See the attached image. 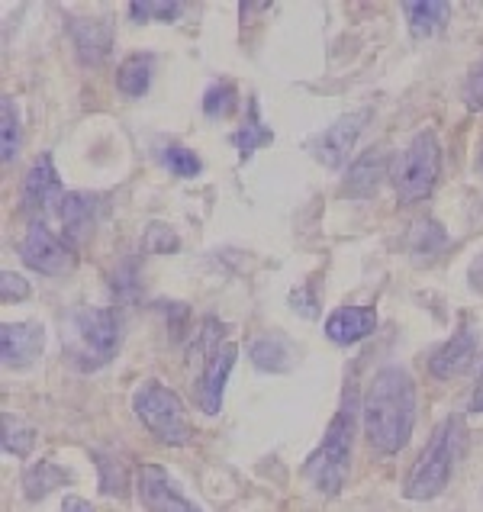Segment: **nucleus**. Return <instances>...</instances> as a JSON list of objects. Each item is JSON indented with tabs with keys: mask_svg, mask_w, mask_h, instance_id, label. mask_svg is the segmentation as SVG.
<instances>
[{
	"mask_svg": "<svg viewBox=\"0 0 483 512\" xmlns=\"http://www.w3.org/2000/svg\"><path fill=\"white\" fill-rule=\"evenodd\" d=\"M20 155V113L13 97L0 100V158L4 165H10Z\"/></svg>",
	"mask_w": 483,
	"mask_h": 512,
	"instance_id": "412c9836",
	"label": "nucleus"
},
{
	"mask_svg": "<svg viewBox=\"0 0 483 512\" xmlns=\"http://www.w3.org/2000/svg\"><path fill=\"white\" fill-rule=\"evenodd\" d=\"M477 332L474 329H461L455 332L451 339L435 351V358L429 361V368L438 380H451V377H461L467 368L474 364L477 358Z\"/></svg>",
	"mask_w": 483,
	"mask_h": 512,
	"instance_id": "dca6fc26",
	"label": "nucleus"
},
{
	"mask_svg": "<svg viewBox=\"0 0 483 512\" xmlns=\"http://www.w3.org/2000/svg\"><path fill=\"white\" fill-rule=\"evenodd\" d=\"M464 448V419L448 416L429 438V445L422 448V455L416 458L413 471L406 477V496L416 503L435 500L438 493L448 487L451 474H455L458 455Z\"/></svg>",
	"mask_w": 483,
	"mask_h": 512,
	"instance_id": "f03ea898",
	"label": "nucleus"
},
{
	"mask_svg": "<svg viewBox=\"0 0 483 512\" xmlns=\"http://www.w3.org/2000/svg\"><path fill=\"white\" fill-rule=\"evenodd\" d=\"M62 512H97V509L87 503V500H81V496H65Z\"/></svg>",
	"mask_w": 483,
	"mask_h": 512,
	"instance_id": "2f4dec72",
	"label": "nucleus"
},
{
	"mask_svg": "<svg viewBox=\"0 0 483 512\" xmlns=\"http://www.w3.org/2000/svg\"><path fill=\"white\" fill-rule=\"evenodd\" d=\"M68 480H71V474L65 467H58L55 461H36V464H29L23 474V493L29 503H39V500H46L52 490L68 484Z\"/></svg>",
	"mask_w": 483,
	"mask_h": 512,
	"instance_id": "6ab92c4d",
	"label": "nucleus"
},
{
	"mask_svg": "<svg viewBox=\"0 0 483 512\" xmlns=\"http://www.w3.org/2000/svg\"><path fill=\"white\" fill-rule=\"evenodd\" d=\"M20 258L26 268H33L46 277H65L75 271L78 255L65 239H58L46 223H33L20 242Z\"/></svg>",
	"mask_w": 483,
	"mask_h": 512,
	"instance_id": "0eeeda50",
	"label": "nucleus"
},
{
	"mask_svg": "<svg viewBox=\"0 0 483 512\" xmlns=\"http://www.w3.org/2000/svg\"><path fill=\"white\" fill-rule=\"evenodd\" d=\"M239 110V91L236 84L229 81H219V84H210V91L203 94V113L210 116V120H226Z\"/></svg>",
	"mask_w": 483,
	"mask_h": 512,
	"instance_id": "5701e85b",
	"label": "nucleus"
},
{
	"mask_svg": "<svg viewBox=\"0 0 483 512\" xmlns=\"http://www.w3.org/2000/svg\"><path fill=\"white\" fill-rule=\"evenodd\" d=\"M471 409H474V413H483V368H480V377H477V387L471 393Z\"/></svg>",
	"mask_w": 483,
	"mask_h": 512,
	"instance_id": "473e14b6",
	"label": "nucleus"
},
{
	"mask_svg": "<svg viewBox=\"0 0 483 512\" xmlns=\"http://www.w3.org/2000/svg\"><path fill=\"white\" fill-rule=\"evenodd\" d=\"M364 435L377 455H400L416 426V380L409 371L390 364L371 380L361 403Z\"/></svg>",
	"mask_w": 483,
	"mask_h": 512,
	"instance_id": "f257e3e1",
	"label": "nucleus"
},
{
	"mask_svg": "<svg viewBox=\"0 0 483 512\" xmlns=\"http://www.w3.org/2000/svg\"><path fill=\"white\" fill-rule=\"evenodd\" d=\"M377 329V313L371 306H342L326 319V335L335 345H355Z\"/></svg>",
	"mask_w": 483,
	"mask_h": 512,
	"instance_id": "f3484780",
	"label": "nucleus"
},
{
	"mask_svg": "<svg viewBox=\"0 0 483 512\" xmlns=\"http://www.w3.org/2000/svg\"><path fill=\"white\" fill-rule=\"evenodd\" d=\"M390 165H393L390 152L384 149L364 152L361 158H355V165L348 168L342 194L351 200H371L380 190V184H384V178H390Z\"/></svg>",
	"mask_w": 483,
	"mask_h": 512,
	"instance_id": "ddd939ff",
	"label": "nucleus"
},
{
	"mask_svg": "<svg viewBox=\"0 0 483 512\" xmlns=\"http://www.w3.org/2000/svg\"><path fill=\"white\" fill-rule=\"evenodd\" d=\"M287 345L281 339H258L252 345V361H255V368L261 371H287L290 368V361H287Z\"/></svg>",
	"mask_w": 483,
	"mask_h": 512,
	"instance_id": "b1692460",
	"label": "nucleus"
},
{
	"mask_svg": "<svg viewBox=\"0 0 483 512\" xmlns=\"http://www.w3.org/2000/svg\"><path fill=\"white\" fill-rule=\"evenodd\" d=\"M364 120H368V110H358V113H348L342 120H335L326 133H319L313 142V158L319 165L326 168H342L348 152L355 149V142L364 129Z\"/></svg>",
	"mask_w": 483,
	"mask_h": 512,
	"instance_id": "9d476101",
	"label": "nucleus"
},
{
	"mask_svg": "<svg viewBox=\"0 0 483 512\" xmlns=\"http://www.w3.org/2000/svg\"><path fill=\"white\" fill-rule=\"evenodd\" d=\"M181 13H184V4H158V0H142V4H129V17L139 20V23H149V20L171 23V20H178Z\"/></svg>",
	"mask_w": 483,
	"mask_h": 512,
	"instance_id": "bb28decb",
	"label": "nucleus"
},
{
	"mask_svg": "<svg viewBox=\"0 0 483 512\" xmlns=\"http://www.w3.org/2000/svg\"><path fill=\"white\" fill-rule=\"evenodd\" d=\"M464 104L467 110H483V58L471 68V75L464 81Z\"/></svg>",
	"mask_w": 483,
	"mask_h": 512,
	"instance_id": "c756f323",
	"label": "nucleus"
},
{
	"mask_svg": "<svg viewBox=\"0 0 483 512\" xmlns=\"http://www.w3.org/2000/svg\"><path fill=\"white\" fill-rule=\"evenodd\" d=\"M139 500L149 512H200L158 464H145L139 471Z\"/></svg>",
	"mask_w": 483,
	"mask_h": 512,
	"instance_id": "9b49d317",
	"label": "nucleus"
},
{
	"mask_svg": "<svg viewBox=\"0 0 483 512\" xmlns=\"http://www.w3.org/2000/svg\"><path fill=\"white\" fill-rule=\"evenodd\" d=\"M33 442H36V432L23 426L20 419L13 416H4V451L13 458H29V451H33Z\"/></svg>",
	"mask_w": 483,
	"mask_h": 512,
	"instance_id": "393cba45",
	"label": "nucleus"
},
{
	"mask_svg": "<svg viewBox=\"0 0 483 512\" xmlns=\"http://www.w3.org/2000/svg\"><path fill=\"white\" fill-rule=\"evenodd\" d=\"M97 471H100V493H107V496L126 493V474H123L120 464L104 458V455H97Z\"/></svg>",
	"mask_w": 483,
	"mask_h": 512,
	"instance_id": "c85d7f7f",
	"label": "nucleus"
},
{
	"mask_svg": "<svg viewBox=\"0 0 483 512\" xmlns=\"http://www.w3.org/2000/svg\"><path fill=\"white\" fill-rule=\"evenodd\" d=\"M438 174H442V145H438L432 129L413 136V142L390 165V181L400 203L426 200L438 184Z\"/></svg>",
	"mask_w": 483,
	"mask_h": 512,
	"instance_id": "20e7f679",
	"label": "nucleus"
},
{
	"mask_svg": "<svg viewBox=\"0 0 483 512\" xmlns=\"http://www.w3.org/2000/svg\"><path fill=\"white\" fill-rule=\"evenodd\" d=\"M271 139H274V133L258 120V104L252 100V104H248V123L239 129L236 136H232V142H236V149L242 155V162L245 158H252V152H258L261 145H271Z\"/></svg>",
	"mask_w": 483,
	"mask_h": 512,
	"instance_id": "4be33fe9",
	"label": "nucleus"
},
{
	"mask_svg": "<svg viewBox=\"0 0 483 512\" xmlns=\"http://www.w3.org/2000/svg\"><path fill=\"white\" fill-rule=\"evenodd\" d=\"M161 162H165V168L174 174V178H197L200 174V158L184 149V145H168L165 152H161Z\"/></svg>",
	"mask_w": 483,
	"mask_h": 512,
	"instance_id": "a878e982",
	"label": "nucleus"
},
{
	"mask_svg": "<svg viewBox=\"0 0 483 512\" xmlns=\"http://www.w3.org/2000/svg\"><path fill=\"white\" fill-rule=\"evenodd\" d=\"M236 358H239V348L232 342H219L207 355V364H203V374H200V387H197V403L207 416H216L219 409H223L226 380L232 368H236Z\"/></svg>",
	"mask_w": 483,
	"mask_h": 512,
	"instance_id": "1a4fd4ad",
	"label": "nucleus"
},
{
	"mask_svg": "<svg viewBox=\"0 0 483 512\" xmlns=\"http://www.w3.org/2000/svg\"><path fill=\"white\" fill-rule=\"evenodd\" d=\"M26 297H29V284L23 281L20 274H13V271L0 274V300H4V303H20Z\"/></svg>",
	"mask_w": 483,
	"mask_h": 512,
	"instance_id": "7c9ffc66",
	"label": "nucleus"
},
{
	"mask_svg": "<svg viewBox=\"0 0 483 512\" xmlns=\"http://www.w3.org/2000/svg\"><path fill=\"white\" fill-rule=\"evenodd\" d=\"M81 65H104L113 49V26L107 20H71L68 26Z\"/></svg>",
	"mask_w": 483,
	"mask_h": 512,
	"instance_id": "2eb2a0df",
	"label": "nucleus"
},
{
	"mask_svg": "<svg viewBox=\"0 0 483 512\" xmlns=\"http://www.w3.org/2000/svg\"><path fill=\"white\" fill-rule=\"evenodd\" d=\"M133 409L145 429H149L161 445L181 448L190 442V419L184 400L171 387L158 384V380H145V384L133 393Z\"/></svg>",
	"mask_w": 483,
	"mask_h": 512,
	"instance_id": "423d86ee",
	"label": "nucleus"
},
{
	"mask_svg": "<svg viewBox=\"0 0 483 512\" xmlns=\"http://www.w3.org/2000/svg\"><path fill=\"white\" fill-rule=\"evenodd\" d=\"M62 200H65V187H62V178H58L55 158L46 152L36 158L23 181V213L33 219V223H42L46 216L62 210Z\"/></svg>",
	"mask_w": 483,
	"mask_h": 512,
	"instance_id": "6e6552de",
	"label": "nucleus"
},
{
	"mask_svg": "<svg viewBox=\"0 0 483 512\" xmlns=\"http://www.w3.org/2000/svg\"><path fill=\"white\" fill-rule=\"evenodd\" d=\"M403 13L413 36L426 39L435 36L438 29H445L451 17V4H445V0H409V4H403Z\"/></svg>",
	"mask_w": 483,
	"mask_h": 512,
	"instance_id": "a211bd4d",
	"label": "nucleus"
},
{
	"mask_svg": "<svg viewBox=\"0 0 483 512\" xmlns=\"http://www.w3.org/2000/svg\"><path fill=\"white\" fill-rule=\"evenodd\" d=\"M152 68H155V58L152 55H129L120 62V68H116V87H120V94L126 97H142L145 91H149L152 84Z\"/></svg>",
	"mask_w": 483,
	"mask_h": 512,
	"instance_id": "aec40b11",
	"label": "nucleus"
},
{
	"mask_svg": "<svg viewBox=\"0 0 483 512\" xmlns=\"http://www.w3.org/2000/svg\"><path fill=\"white\" fill-rule=\"evenodd\" d=\"M42 345H46V332L39 323H4L0 326V358H4V368L10 371H23L29 368L39 355Z\"/></svg>",
	"mask_w": 483,
	"mask_h": 512,
	"instance_id": "f8f14e48",
	"label": "nucleus"
},
{
	"mask_svg": "<svg viewBox=\"0 0 483 512\" xmlns=\"http://www.w3.org/2000/svg\"><path fill=\"white\" fill-rule=\"evenodd\" d=\"M480 171H483V152H480Z\"/></svg>",
	"mask_w": 483,
	"mask_h": 512,
	"instance_id": "72a5a7b5",
	"label": "nucleus"
},
{
	"mask_svg": "<svg viewBox=\"0 0 483 512\" xmlns=\"http://www.w3.org/2000/svg\"><path fill=\"white\" fill-rule=\"evenodd\" d=\"M120 348V323L113 310L104 306H84L71 316V335H68V355L81 371H97L110 364V358Z\"/></svg>",
	"mask_w": 483,
	"mask_h": 512,
	"instance_id": "39448f33",
	"label": "nucleus"
},
{
	"mask_svg": "<svg viewBox=\"0 0 483 512\" xmlns=\"http://www.w3.org/2000/svg\"><path fill=\"white\" fill-rule=\"evenodd\" d=\"M355 416H358L355 393H345L339 413L332 416L326 435H322V445L313 451L310 461H306V477H310L313 487L326 496H335L348 480L351 442H355Z\"/></svg>",
	"mask_w": 483,
	"mask_h": 512,
	"instance_id": "7ed1b4c3",
	"label": "nucleus"
},
{
	"mask_svg": "<svg viewBox=\"0 0 483 512\" xmlns=\"http://www.w3.org/2000/svg\"><path fill=\"white\" fill-rule=\"evenodd\" d=\"M142 248H145L149 255H168V252H178V248H181V239L174 236V229H171V226L155 223V226L145 229Z\"/></svg>",
	"mask_w": 483,
	"mask_h": 512,
	"instance_id": "cd10ccee",
	"label": "nucleus"
},
{
	"mask_svg": "<svg viewBox=\"0 0 483 512\" xmlns=\"http://www.w3.org/2000/svg\"><path fill=\"white\" fill-rule=\"evenodd\" d=\"M97 210H100V203L94 194H84V190H71V194H65L58 219H62L65 242L71 248H81L87 239H91L94 223H97Z\"/></svg>",
	"mask_w": 483,
	"mask_h": 512,
	"instance_id": "4468645a",
	"label": "nucleus"
}]
</instances>
